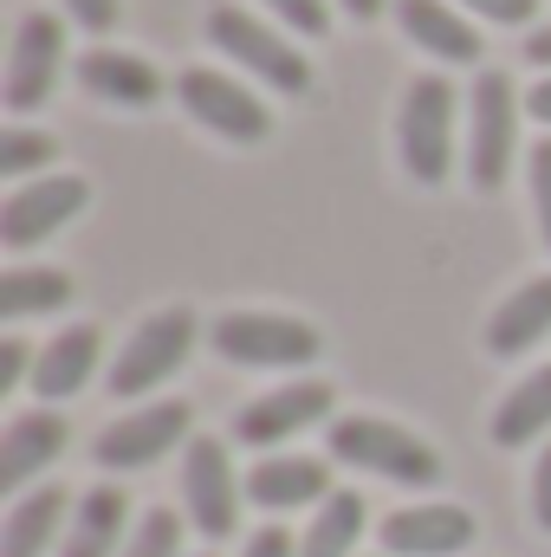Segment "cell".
Masks as SVG:
<instances>
[{"label":"cell","instance_id":"4316f807","mask_svg":"<svg viewBox=\"0 0 551 557\" xmlns=\"http://www.w3.org/2000/svg\"><path fill=\"white\" fill-rule=\"evenodd\" d=\"M267 7H273V13L285 20V26H292V33H311V39H318V33L331 26L325 0H267Z\"/></svg>","mask_w":551,"mask_h":557},{"label":"cell","instance_id":"836d02e7","mask_svg":"<svg viewBox=\"0 0 551 557\" xmlns=\"http://www.w3.org/2000/svg\"><path fill=\"white\" fill-rule=\"evenodd\" d=\"M526 111H532L539 124H551V78H539V85L526 91Z\"/></svg>","mask_w":551,"mask_h":557},{"label":"cell","instance_id":"f546056e","mask_svg":"<svg viewBox=\"0 0 551 557\" xmlns=\"http://www.w3.org/2000/svg\"><path fill=\"white\" fill-rule=\"evenodd\" d=\"M26 363H33V350H26L20 337H7V344H0V396H7V389H20V376H33Z\"/></svg>","mask_w":551,"mask_h":557},{"label":"cell","instance_id":"d590c367","mask_svg":"<svg viewBox=\"0 0 551 557\" xmlns=\"http://www.w3.org/2000/svg\"><path fill=\"white\" fill-rule=\"evenodd\" d=\"M338 7H344V13H351V20H377V13H383V7H390V0H338Z\"/></svg>","mask_w":551,"mask_h":557},{"label":"cell","instance_id":"ffe728a7","mask_svg":"<svg viewBox=\"0 0 551 557\" xmlns=\"http://www.w3.org/2000/svg\"><path fill=\"white\" fill-rule=\"evenodd\" d=\"M65 486L52 480V486H39V493H26L13 512H7V525H0V557H39L46 545H52V532L59 525H72L65 519Z\"/></svg>","mask_w":551,"mask_h":557},{"label":"cell","instance_id":"2e32d148","mask_svg":"<svg viewBox=\"0 0 551 557\" xmlns=\"http://www.w3.org/2000/svg\"><path fill=\"white\" fill-rule=\"evenodd\" d=\"M78 85H85L91 98H105V104H124V111H143V104L162 98L156 65H143L137 52H105V46L78 59Z\"/></svg>","mask_w":551,"mask_h":557},{"label":"cell","instance_id":"9a60e30c","mask_svg":"<svg viewBox=\"0 0 551 557\" xmlns=\"http://www.w3.org/2000/svg\"><path fill=\"white\" fill-rule=\"evenodd\" d=\"M247 499L267 506V512H292V506H311V499H331V467L325 460H305V454H273L247 473Z\"/></svg>","mask_w":551,"mask_h":557},{"label":"cell","instance_id":"ac0fdd59","mask_svg":"<svg viewBox=\"0 0 551 557\" xmlns=\"http://www.w3.org/2000/svg\"><path fill=\"white\" fill-rule=\"evenodd\" d=\"M396 20H403V33H409L421 52H434L448 65H474L480 59V33L448 0H396Z\"/></svg>","mask_w":551,"mask_h":557},{"label":"cell","instance_id":"7c38bea8","mask_svg":"<svg viewBox=\"0 0 551 557\" xmlns=\"http://www.w3.org/2000/svg\"><path fill=\"white\" fill-rule=\"evenodd\" d=\"M474 512L467 506H403L383 519V552L390 557H454L474 545Z\"/></svg>","mask_w":551,"mask_h":557},{"label":"cell","instance_id":"5b68a950","mask_svg":"<svg viewBox=\"0 0 551 557\" xmlns=\"http://www.w3.org/2000/svg\"><path fill=\"white\" fill-rule=\"evenodd\" d=\"M208 39L228 52V59H241L247 72H260L273 91H305L311 85V65H305V52L292 46V39H279L273 26H260L254 13H241V7H215L208 13Z\"/></svg>","mask_w":551,"mask_h":557},{"label":"cell","instance_id":"6da1fadb","mask_svg":"<svg viewBox=\"0 0 551 557\" xmlns=\"http://www.w3.org/2000/svg\"><path fill=\"white\" fill-rule=\"evenodd\" d=\"M331 454H338L344 467H370V473H383V480H396V486H434V480H441L434 447L415 441L409 428H396V421H383V416L331 421Z\"/></svg>","mask_w":551,"mask_h":557},{"label":"cell","instance_id":"1f68e13d","mask_svg":"<svg viewBox=\"0 0 551 557\" xmlns=\"http://www.w3.org/2000/svg\"><path fill=\"white\" fill-rule=\"evenodd\" d=\"M532 512H539V525L551 532V447L539 454V467H532Z\"/></svg>","mask_w":551,"mask_h":557},{"label":"cell","instance_id":"4dcf8cb0","mask_svg":"<svg viewBox=\"0 0 551 557\" xmlns=\"http://www.w3.org/2000/svg\"><path fill=\"white\" fill-rule=\"evenodd\" d=\"M65 13L78 26H91V33H111L118 26V0H65Z\"/></svg>","mask_w":551,"mask_h":557},{"label":"cell","instance_id":"9c48e42d","mask_svg":"<svg viewBox=\"0 0 551 557\" xmlns=\"http://www.w3.org/2000/svg\"><path fill=\"white\" fill-rule=\"evenodd\" d=\"M182 493H188V519H195L201 539H228V532L241 525V486H234L228 447H221L215 434H195V441H188Z\"/></svg>","mask_w":551,"mask_h":557},{"label":"cell","instance_id":"e0dca14e","mask_svg":"<svg viewBox=\"0 0 551 557\" xmlns=\"http://www.w3.org/2000/svg\"><path fill=\"white\" fill-rule=\"evenodd\" d=\"M91 370H98V331H91V324H72V331H59V337L33 357V389H39L46 403H65V396H78V389L91 383Z\"/></svg>","mask_w":551,"mask_h":557},{"label":"cell","instance_id":"cb8c5ba5","mask_svg":"<svg viewBox=\"0 0 551 557\" xmlns=\"http://www.w3.org/2000/svg\"><path fill=\"white\" fill-rule=\"evenodd\" d=\"M65 298H72V278L52 267H13L0 278V318H39V311H59Z\"/></svg>","mask_w":551,"mask_h":557},{"label":"cell","instance_id":"3957f363","mask_svg":"<svg viewBox=\"0 0 551 557\" xmlns=\"http://www.w3.org/2000/svg\"><path fill=\"white\" fill-rule=\"evenodd\" d=\"M208 344L247 370H292V363L318 357V331L305 318H285V311H228V318H215Z\"/></svg>","mask_w":551,"mask_h":557},{"label":"cell","instance_id":"d6986e66","mask_svg":"<svg viewBox=\"0 0 551 557\" xmlns=\"http://www.w3.org/2000/svg\"><path fill=\"white\" fill-rule=\"evenodd\" d=\"M546 331H551V273L526 278V285L493 311V324H487V350H493V357H519V350H532Z\"/></svg>","mask_w":551,"mask_h":557},{"label":"cell","instance_id":"e575fe53","mask_svg":"<svg viewBox=\"0 0 551 557\" xmlns=\"http://www.w3.org/2000/svg\"><path fill=\"white\" fill-rule=\"evenodd\" d=\"M526 59H532V65H551V26H532V39H526Z\"/></svg>","mask_w":551,"mask_h":557},{"label":"cell","instance_id":"7402d4cb","mask_svg":"<svg viewBox=\"0 0 551 557\" xmlns=\"http://www.w3.org/2000/svg\"><path fill=\"white\" fill-rule=\"evenodd\" d=\"M551 428V363L546 370H532L506 403H500V416H493V441L500 447H526V441H539Z\"/></svg>","mask_w":551,"mask_h":557},{"label":"cell","instance_id":"30bf717a","mask_svg":"<svg viewBox=\"0 0 551 557\" xmlns=\"http://www.w3.org/2000/svg\"><path fill=\"white\" fill-rule=\"evenodd\" d=\"M59 59H65V26L52 13H26L7 52V111H39L59 85Z\"/></svg>","mask_w":551,"mask_h":557},{"label":"cell","instance_id":"52a82bcc","mask_svg":"<svg viewBox=\"0 0 551 557\" xmlns=\"http://www.w3.org/2000/svg\"><path fill=\"white\" fill-rule=\"evenodd\" d=\"M175 98L188 104L195 124H208L215 137H228V143H260L273 131L267 104H260L247 85H234V78H221V72H208V65L182 72V78H175Z\"/></svg>","mask_w":551,"mask_h":557},{"label":"cell","instance_id":"277c9868","mask_svg":"<svg viewBox=\"0 0 551 557\" xmlns=\"http://www.w3.org/2000/svg\"><path fill=\"white\" fill-rule=\"evenodd\" d=\"M519 156V98L506 72H480L467 98V175L480 188H500Z\"/></svg>","mask_w":551,"mask_h":557},{"label":"cell","instance_id":"f1b7e54d","mask_svg":"<svg viewBox=\"0 0 551 557\" xmlns=\"http://www.w3.org/2000/svg\"><path fill=\"white\" fill-rule=\"evenodd\" d=\"M467 13H480V20H493V26H526V20L539 13V0H467Z\"/></svg>","mask_w":551,"mask_h":557},{"label":"cell","instance_id":"4fadbf2b","mask_svg":"<svg viewBox=\"0 0 551 557\" xmlns=\"http://www.w3.org/2000/svg\"><path fill=\"white\" fill-rule=\"evenodd\" d=\"M318 416H331V383H285L273 396H260V403H247L241 416H234V441H247V447H279L285 434H298V428H311Z\"/></svg>","mask_w":551,"mask_h":557},{"label":"cell","instance_id":"5bb4252c","mask_svg":"<svg viewBox=\"0 0 551 557\" xmlns=\"http://www.w3.org/2000/svg\"><path fill=\"white\" fill-rule=\"evenodd\" d=\"M65 416L39 409V416H13V428L0 434V493H20L39 467H52L65 454Z\"/></svg>","mask_w":551,"mask_h":557},{"label":"cell","instance_id":"ba28073f","mask_svg":"<svg viewBox=\"0 0 551 557\" xmlns=\"http://www.w3.org/2000/svg\"><path fill=\"white\" fill-rule=\"evenodd\" d=\"M85 201H91V188H85L78 175H39V182L13 188V195L0 201V247H13V253L39 247V240L59 234Z\"/></svg>","mask_w":551,"mask_h":557},{"label":"cell","instance_id":"8992f818","mask_svg":"<svg viewBox=\"0 0 551 557\" xmlns=\"http://www.w3.org/2000/svg\"><path fill=\"white\" fill-rule=\"evenodd\" d=\"M188 350H195V311H188V305H169V311L143 318L137 337L124 344V357L111 363V396H143V389H156L162 376L182 370Z\"/></svg>","mask_w":551,"mask_h":557},{"label":"cell","instance_id":"44dd1931","mask_svg":"<svg viewBox=\"0 0 551 557\" xmlns=\"http://www.w3.org/2000/svg\"><path fill=\"white\" fill-rule=\"evenodd\" d=\"M124 512H131V499L118 486H91L65 525V557H111V545L124 539Z\"/></svg>","mask_w":551,"mask_h":557},{"label":"cell","instance_id":"7a4b0ae2","mask_svg":"<svg viewBox=\"0 0 551 557\" xmlns=\"http://www.w3.org/2000/svg\"><path fill=\"white\" fill-rule=\"evenodd\" d=\"M396 149H403V169H409L421 188L448 182L454 169V85L448 78H415L403 91V124H396Z\"/></svg>","mask_w":551,"mask_h":557},{"label":"cell","instance_id":"d4e9b609","mask_svg":"<svg viewBox=\"0 0 551 557\" xmlns=\"http://www.w3.org/2000/svg\"><path fill=\"white\" fill-rule=\"evenodd\" d=\"M59 149L52 137H39V131H7L0 137V175H33V169H46Z\"/></svg>","mask_w":551,"mask_h":557},{"label":"cell","instance_id":"d6a6232c","mask_svg":"<svg viewBox=\"0 0 551 557\" xmlns=\"http://www.w3.org/2000/svg\"><path fill=\"white\" fill-rule=\"evenodd\" d=\"M241 557H292V539H285L279 525H267V532H254V539H247V552H241Z\"/></svg>","mask_w":551,"mask_h":557},{"label":"cell","instance_id":"8fae6325","mask_svg":"<svg viewBox=\"0 0 551 557\" xmlns=\"http://www.w3.org/2000/svg\"><path fill=\"white\" fill-rule=\"evenodd\" d=\"M175 441H188V403H156L137 416H118L98 434V467L137 473V467H156Z\"/></svg>","mask_w":551,"mask_h":557},{"label":"cell","instance_id":"484cf974","mask_svg":"<svg viewBox=\"0 0 551 557\" xmlns=\"http://www.w3.org/2000/svg\"><path fill=\"white\" fill-rule=\"evenodd\" d=\"M175 545H182V519L156 506V512L137 525V539L124 545V557H175Z\"/></svg>","mask_w":551,"mask_h":557},{"label":"cell","instance_id":"603a6c76","mask_svg":"<svg viewBox=\"0 0 551 557\" xmlns=\"http://www.w3.org/2000/svg\"><path fill=\"white\" fill-rule=\"evenodd\" d=\"M357 539H364V499L357 493H331V499H318L298 557H351Z\"/></svg>","mask_w":551,"mask_h":557},{"label":"cell","instance_id":"83f0119b","mask_svg":"<svg viewBox=\"0 0 551 557\" xmlns=\"http://www.w3.org/2000/svg\"><path fill=\"white\" fill-rule=\"evenodd\" d=\"M532 201H539V227H546V247H551V137L532 143Z\"/></svg>","mask_w":551,"mask_h":557}]
</instances>
